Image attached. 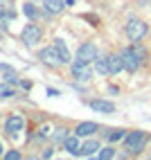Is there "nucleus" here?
Segmentation results:
<instances>
[{
	"mask_svg": "<svg viewBox=\"0 0 151 160\" xmlns=\"http://www.w3.org/2000/svg\"><path fill=\"white\" fill-rule=\"evenodd\" d=\"M97 131H99L97 122H81L77 129H74V133H77L79 138H88V135H93V133H97Z\"/></svg>",
	"mask_w": 151,
	"mask_h": 160,
	"instance_id": "9b49d317",
	"label": "nucleus"
},
{
	"mask_svg": "<svg viewBox=\"0 0 151 160\" xmlns=\"http://www.w3.org/2000/svg\"><path fill=\"white\" fill-rule=\"evenodd\" d=\"M120 54H122V61H124V70H128L131 74H133V72H138L140 63H142V57L138 54L135 45H133V48H126V50H122Z\"/></svg>",
	"mask_w": 151,
	"mask_h": 160,
	"instance_id": "7ed1b4c3",
	"label": "nucleus"
},
{
	"mask_svg": "<svg viewBox=\"0 0 151 160\" xmlns=\"http://www.w3.org/2000/svg\"><path fill=\"white\" fill-rule=\"evenodd\" d=\"M43 158H52V149H45V151H43Z\"/></svg>",
	"mask_w": 151,
	"mask_h": 160,
	"instance_id": "a878e982",
	"label": "nucleus"
},
{
	"mask_svg": "<svg viewBox=\"0 0 151 160\" xmlns=\"http://www.w3.org/2000/svg\"><path fill=\"white\" fill-rule=\"evenodd\" d=\"M52 138H54L57 142H61V144H63V140L68 138V129H63V126H61V129H54V135H52Z\"/></svg>",
	"mask_w": 151,
	"mask_h": 160,
	"instance_id": "412c9836",
	"label": "nucleus"
},
{
	"mask_svg": "<svg viewBox=\"0 0 151 160\" xmlns=\"http://www.w3.org/2000/svg\"><path fill=\"white\" fill-rule=\"evenodd\" d=\"M38 59L43 61V63H48V66H63V59H61V54H59V50L52 45V48H45V50H41V54H38Z\"/></svg>",
	"mask_w": 151,
	"mask_h": 160,
	"instance_id": "0eeeda50",
	"label": "nucleus"
},
{
	"mask_svg": "<svg viewBox=\"0 0 151 160\" xmlns=\"http://www.w3.org/2000/svg\"><path fill=\"white\" fill-rule=\"evenodd\" d=\"M20 38H23V43L25 45H36L38 41L43 38V29L36 25V23H29V25H25L23 27V32H20Z\"/></svg>",
	"mask_w": 151,
	"mask_h": 160,
	"instance_id": "20e7f679",
	"label": "nucleus"
},
{
	"mask_svg": "<svg viewBox=\"0 0 151 160\" xmlns=\"http://www.w3.org/2000/svg\"><path fill=\"white\" fill-rule=\"evenodd\" d=\"M90 108L97 113H104V115H113L115 113V104L113 102H106V99H93L90 102Z\"/></svg>",
	"mask_w": 151,
	"mask_h": 160,
	"instance_id": "9d476101",
	"label": "nucleus"
},
{
	"mask_svg": "<svg viewBox=\"0 0 151 160\" xmlns=\"http://www.w3.org/2000/svg\"><path fill=\"white\" fill-rule=\"evenodd\" d=\"M149 142V135L144 131H128L124 138V149L128 153H140Z\"/></svg>",
	"mask_w": 151,
	"mask_h": 160,
	"instance_id": "f257e3e1",
	"label": "nucleus"
},
{
	"mask_svg": "<svg viewBox=\"0 0 151 160\" xmlns=\"http://www.w3.org/2000/svg\"><path fill=\"white\" fill-rule=\"evenodd\" d=\"M0 156H3V147H0Z\"/></svg>",
	"mask_w": 151,
	"mask_h": 160,
	"instance_id": "bb28decb",
	"label": "nucleus"
},
{
	"mask_svg": "<svg viewBox=\"0 0 151 160\" xmlns=\"http://www.w3.org/2000/svg\"><path fill=\"white\" fill-rule=\"evenodd\" d=\"M147 32H149L147 23H144V20H140V18H131L126 23V27H124V34L128 36V41H133V43L142 41L147 36Z\"/></svg>",
	"mask_w": 151,
	"mask_h": 160,
	"instance_id": "f03ea898",
	"label": "nucleus"
},
{
	"mask_svg": "<svg viewBox=\"0 0 151 160\" xmlns=\"http://www.w3.org/2000/svg\"><path fill=\"white\" fill-rule=\"evenodd\" d=\"M108 68H111V74H117L124 70V61H122V54H111L108 57Z\"/></svg>",
	"mask_w": 151,
	"mask_h": 160,
	"instance_id": "ddd939ff",
	"label": "nucleus"
},
{
	"mask_svg": "<svg viewBox=\"0 0 151 160\" xmlns=\"http://www.w3.org/2000/svg\"><path fill=\"white\" fill-rule=\"evenodd\" d=\"M54 48L59 50V54H61V59H63V63H70V52H68V48H66V43H63L61 38H54Z\"/></svg>",
	"mask_w": 151,
	"mask_h": 160,
	"instance_id": "dca6fc26",
	"label": "nucleus"
},
{
	"mask_svg": "<svg viewBox=\"0 0 151 160\" xmlns=\"http://www.w3.org/2000/svg\"><path fill=\"white\" fill-rule=\"evenodd\" d=\"M72 77L77 79V81H88V79L93 77V68H90V63L77 61V59H74V63H72Z\"/></svg>",
	"mask_w": 151,
	"mask_h": 160,
	"instance_id": "423d86ee",
	"label": "nucleus"
},
{
	"mask_svg": "<svg viewBox=\"0 0 151 160\" xmlns=\"http://www.w3.org/2000/svg\"><path fill=\"white\" fill-rule=\"evenodd\" d=\"M124 138H126V131L124 129H115V131L108 133V140L111 142H120V140H124Z\"/></svg>",
	"mask_w": 151,
	"mask_h": 160,
	"instance_id": "a211bd4d",
	"label": "nucleus"
},
{
	"mask_svg": "<svg viewBox=\"0 0 151 160\" xmlns=\"http://www.w3.org/2000/svg\"><path fill=\"white\" fill-rule=\"evenodd\" d=\"M95 70H97V74H111L108 57H97V59H95Z\"/></svg>",
	"mask_w": 151,
	"mask_h": 160,
	"instance_id": "2eb2a0df",
	"label": "nucleus"
},
{
	"mask_svg": "<svg viewBox=\"0 0 151 160\" xmlns=\"http://www.w3.org/2000/svg\"><path fill=\"white\" fill-rule=\"evenodd\" d=\"M99 142L97 140H88V142H83L81 144V156H95V153H99Z\"/></svg>",
	"mask_w": 151,
	"mask_h": 160,
	"instance_id": "4468645a",
	"label": "nucleus"
},
{
	"mask_svg": "<svg viewBox=\"0 0 151 160\" xmlns=\"http://www.w3.org/2000/svg\"><path fill=\"white\" fill-rule=\"evenodd\" d=\"M7 25H9V16L0 14V27H5V29H7Z\"/></svg>",
	"mask_w": 151,
	"mask_h": 160,
	"instance_id": "5701e85b",
	"label": "nucleus"
},
{
	"mask_svg": "<svg viewBox=\"0 0 151 160\" xmlns=\"http://www.w3.org/2000/svg\"><path fill=\"white\" fill-rule=\"evenodd\" d=\"M50 135V129H48V126H43V129L38 131V138H48Z\"/></svg>",
	"mask_w": 151,
	"mask_h": 160,
	"instance_id": "b1692460",
	"label": "nucleus"
},
{
	"mask_svg": "<svg viewBox=\"0 0 151 160\" xmlns=\"http://www.w3.org/2000/svg\"><path fill=\"white\" fill-rule=\"evenodd\" d=\"M23 126H25V120L20 115H12V117H7V122H5V133L7 135H18L20 131H23Z\"/></svg>",
	"mask_w": 151,
	"mask_h": 160,
	"instance_id": "6e6552de",
	"label": "nucleus"
},
{
	"mask_svg": "<svg viewBox=\"0 0 151 160\" xmlns=\"http://www.w3.org/2000/svg\"><path fill=\"white\" fill-rule=\"evenodd\" d=\"M14 88H12V83H9V86H7V81L5 83H0V97H14Z\"/></svg>",
	"mask_w": 151,
	"mask_h": 160,
	"instance_id": "6ab92c4d",
	"label": "nucleus"
},
{
	"mask_svg": "<svg viewBox=\"0 0 151 160\" xmlns=\"http://www.w3.org/2000/svg\"><path fill=\"white\" fill-rule=\"evenodd\" d=\"M97 156H99V160H111V158H115V149H113V147H106V149H102Z\"/></svg>",
	"mask_w": 151,
	"mask_h": 160,
	"instance_id": "aec40b11",
	"label": "nucleus"
},
{
	"mask_svg": "<svg viewBox=\"0 0 151 160\" xmlns=\"http://www.w3.org/2000/svg\"><path fill=\"white\" fill-rule=\"evenodd\" d=\"M23 14H25L29 20H36V18L41 16V14H38V9L32 5V2H25V5H23Z\"/></svg>",
	"mask_w": 151,
	"mask_h": 160,
	"instance_id": "f3484780",
	"label": "nucleus"
},
{
	"mask_svg": "<svg viewBox=\"0 0 151 160\" xmlns=\"http://www.w3.org/2000/svg\"><path fill=\"white\" fill-rule=\"evenodd\" d=\"M48 95H50V97H59V95H61V92H59L57 88H48Z\"/></svg>",
	"mask_w": 151,
	"mask_h": 160,
	"instance_id": "393cba45",
	"label": "nucleus"
},
{
	"mask_svg": "<svg viewBox=\"0 0 151 160\" xmlns=\"http://www.w3.org/2000/svg\"><path fill=\"white\" fill-rule=\"evenodd\" d=\"M5 158H7V160H20L23 156H20V151H14V149H12V151H7Z\"/></svg>",
	"mask_w": 151,
	"mask_h": 160,
	"instance_id": "4be33fe9",
	"label": "nucleus"
},
{
	"mask_svg": "<svg viewBox=\"0 0 151 160\" xmlns=\"http://www.w3.org/2000/svg\"><path fill=\"white\" fill-rule=\"evenodd\" d=\"M43 7L48 14H61L66 7V0H43Z\"/></svg>",
	"mask_w": 151,
	"mask_h": 160,
	"instance_id": "f8f14e48",
	"label": "nucleus"
},
{
	"mask_svg": "<svg viewBox=\"0 0 151 160\" xmlns=\"http://www.w3.org/2000/svg\"><path fill=\"white\" fill-rule=\"evenodd\" d=\"M97 57V48H95V43L93 41H83V43L79 45V50H77V61H86V63H90V61H95Z\"/></svg>",
	"mask_w": 151,
	"mask_h": 160,
	"instance_id": "39448f33",
	"label": "nucleus"
},
{
	"mask_svg": "<svg viewBox=\"0 0 151 160\" xmlns=\"http://www.w3.org/2000/svg\"><path fill=\"white\" fill-rule=\"evenodd\" d=\"M63 149L70 153V156H81V144H79V135H68L66 140H63Z\"/></svg>",
	"mask_w": 151,
	"mask_h": 160,
	"instance_id": "1a4fd4ad",
	"label": "nucleus"
}]
</instances>
